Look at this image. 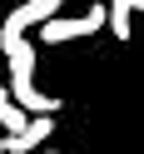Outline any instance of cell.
<instances>
[{"instance_id":"9c48e42d","label":"cell","mask_w":144,"mask_h":154,"mask_svg":"<svg viewBox=\"0 0 144 154\" xmlns=\"http://www.w3.org/2000/svg\"><path fill=\"white\" fill-rule=\"evenodd\" d=\"M45 154H60V149H45Z\"/></svg>"},{"instance_id":"6da1fadb","label":"cell","mask_w":144,"mask_h":154,"mask_svg":"<svg viewBox=\"0 0 144 154\" xmlns=\"http://www.w3.org/2000/svg\"><path fill=\"white\" fill-rule=\"evenodd\" d=\"M104 25V5H84L80 20H65V15H55V20L40 25V45H65V40H90L94 30Z\"/></svg>"},{"instance_id":"7a4b0ae2","label":"cell","mask_w":144,"mask_h":154,"mask_svg":"<svg viewBox=\"0 0 144 154\" xmlns=\"http://www.w3.org/2000/svg\"><path fill=\"white\" fill-rule=\"evenodd\" d=\"M55 10H60V0H25V5H15V10L5 15V25H0V40H20L30 25L55 20Z\"/></svg>"},{"instance_id":"52a82bcc","label":"cell","mask_w":144,"mask_h":154,"mask_svg":"<svg viewBox=\"0 0 144 154\" xmlns=\"http://www.w3.org/2000/svg\"><path fill=\"white\" fill-rule=\"evenodd\" d=\"M0 124H5L10 134H20V129H25V114H20V104H15L5 90H0Z\"/></svg>"},{"instance_id":"ba28073f","label":"cell","mask_w":144,"mask_h":154,"mask_svg":"<svg viewBox=\"0 0 144 154\" xmlns=\"http://www.w3.org/2000/svg\"><path fill=\"white\" fill-rule=\"evenodd\" d=\"M129 10H144V0H129Z\"/></svg>"},{"instance_id":"8fae6325","label":"cell","mask_w":144,"mask_h":154,"mask_svg":"<svg viewBox=\"0 0 144 154\" xmlns=\"http://www.w3.org/2000/svg\"><path fill=\"white\" fill-rule=\"evenodd\" d=\"M60 5H65V0H60Z\"/></svg>"},{"instance_id":"8992f818","label":"cell","mask_w":144,"mask_h":154,"mask_svg":"<svg viewBox=\"0 0 144 154\" xmlns=\"http://www.w3.org/2000/svg\"><path fill=\"white\" fill-rule=\"evenodd\" d=\"M104 25H109L119 40H129V35H134V10H129V0H109V5H104Z\"/></svg>"},{"instance_id":"30bf717a","label":"cell","mask_w":144,"mask_h":154,"mask_svg":"<svg viewBox=\"0 0 144 154\" xmlns=\"http://www.w3.org/2000/svg\"><path fill=\"white\" fill-rule=\"evenodd\" d=\"M0 154H5V144H0Z\"/></svg>"},{"instance_id":"5b68a950","label":"cell","mask_w":144,"mask_h":154,"mask_svg":"<svg viewBox=\"0 0 144 154\" xmlns=\"http://www.w3.org/2000/svg\"><path fill=\"white\" fill-rule=\"evenodd\" d=\"M50 129H55L50 119H25L20 134H0V144H5V154H30V149H40L50 139Z\"/></svg>"},{"instance_id":"3957f363","label":"cell","mask_w":144,"mask_h":154,"mask_svg":"<svg viewBox=\"0 0 144 154\" xmlns=\"http://www.w3.org/2000/svg\"><path fill=\"white\" fill-rule=\"evenodd\" d=\"M5 94L20 104L25 119H30V114H35V119H55V109H60V100H55V94L35 90V85H25V80H10V90H5Z\"/></svg>"},{"instance_id":"277c9868","label":"cell","mask_w":144,"mask_h":154,"mask_svg":"<svg viewBox=\"0 0 144 154\" xmlns=\"http://www.w3.org/2000/svg\"><path fill=\"white\" fill-rule=\"evenodd\" d=\"M0 50H5V65H10V80L35 85V60H40V45H30V40L20 35V40H0Z\"/></svg>"}]
</instances>
